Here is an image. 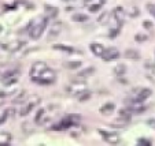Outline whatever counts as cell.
I'll return each instance as SVG.
<instances>
[{"mask_svg": "<svg viewBox=\"0 0 155 146\" xmlns=\"http://www.w3.org/2000/svg\"><path fill=\"white\" fill-rule=\"evenodd\" d=\"M30 77H32L33 82L39 83V85H51L56 79L55 71L48 67L44 62L33 63L32 68H30Z\"/></svg>", "mask_w": 155, "mask_h": 146, "instance_id": "6da1fadb", "label": "cell"}, {"mask_svg": "<svg viewBox=\"0 0 155 146\" xmlns=\"http://www.w3.org/2000/svg\"><path fill=\"white\" fill-rule=\"evenodd\" d=\"M40 101H41V100H40V97H37V96L36 97H32V100H30V101H29V103L21 109V112H19L21 116H26L28 113H30V112H32V111L40 104Z\"/></svg>", "mask_w": 155, "mask_h": 146, "instance_id": "7a4b0ae2", "label": "cell"}, {"mask_svg": "<svg viewBox=\"0 0 155 146\" xmlns=\"http://www.w3.org/2000/svg\"><path fill=\"white\" fill-rule=\"evenodd\" d=\"M99 133L103 135L104 141L110 145H118L121 142V138H119V135H117L116 133H107L106 130H99Z\"/></svg>", "mask_w": 155, "mask_h": 146, "instance_id": "3957f363", "label": "cell"}, {"mask_svg": "<svg viewBox=\"0 0 155 146\" xmlns=\"http://www.w3.org/2000/svg\"><path fill=\"white\" fill-rule=\"evenodd\" d=\"M45 26H47V19L43 21V22H40L39 25H34V28L30 30V37L33 40H37L40 37L43 36L44 30H45Z\"/></svg>", "mask_w": 155, "mask_h": 146, "instance_id": "277c9868", "label": "cell"}, {"mask_svg": "<svg viewBox=\"0 0 155 146\" xmlns=\"http://www.w3.org/2000/svg\"><path fill=\"white\" fill-rule=\"evenodd\" d=\"M119 57V51L117 48H108V49H104L103 53H102V59L104 62H111V60H116Z\"/></svg>", "mask_w": 155, "mask_h": 146, "instance_id": "5b68a950", "label": "cell"}, {"mask_svg": "<svg viewBox=\"0 0 155 146\" xmlns=\"http://www.w3.org/2000/svg\"><path fill=\"white\" fill-rule=\"evenodd\" d=\"M151 94H152L151 89H141V90H139V93H137V96H136L135 99H132V104L144 103Z\"/></svg>", "mask_w": 155, "mask_h": 146, "instance_id": "8992f818", "label": "cell"}, {"mask_svg": "<svg viewBox=\"0 0 155 146\" xmlns=\"http://www.w3.org/2000/svg\"><path fill=\"white\" fill-rule=\"evenodd\" d=\"M1 79H3V83L4 85H12V83H15L17 81H18V71L17 70H12V71L7 72V74H4L3 77H1Z\"/></svg>", "mask_w": 155, "mask_h": 146, "instance_id": "52a82bcc", "label": "cell"}, {"mask_svg": "<svg viewBox=\"0 0 155 146\" xmlns=\"http://www.w3.org/2000/svg\"><path fill=\"white\" fill-rule=\"evenodd\" d=\"M114 109H116L114 103H107V104H104V105L100 107V113L103 115V116H110V115L114 112Z\"/></svg>", "mask_w": 155, "mask_h": 146, "instance_id": "ba28073f", "label": "cell"}, {"mask_svg": "<svg viewBox=\"0 0 155 146\" xmlns=\"http://www.w3.org/2000/svg\"><path fill=\"white\" fill-rule=\"evenodd\" d=\"M95 72V68L93 67H88V68H85V70H83L81 72H78V78L76 79V81H78V82H81V81H84V79H87L88 77H91L92 74Z\"/></svg>", "mask_w": 155, "mask_h": 146, "instance_id": "9c48e42d", "label": "cell"}, {"mask_svg": "<svg viewBox=\"0 0 155 146\" xmlns=\"http://www.w3.org/2000/svg\"><path fill=\"white\" fill-rule=\"evenodd\" d=\"M91 51L93 55L96 56H102V53H103L104 48L102 47V44H98V43H92L91 44Z\"/></svg>", "mask_w": 155, "mask_h": 146, "instance_id": "30bf717a", "label": "cell"}, {"mask_svg": "<svg viewBox=\"0 0 155 146\" xmlns=\"http://www.w3.org/2000/svg\"><path fill=\"white\" fill-rule=\"evenodd\" d=\"M113 16L116 18V21L118 22V23H122V21H123V8L117 7L116 10L113 11Z\"/></svg>", "mask_w": 155, "mask_h": 146, "instance_id": "8fae6325", "label": "cell"}, {"mask_svg": "<svg viewBox=\"0 0 155 146\" xmlns=\"http://www.w3.org/2000/svg\"><path fill=\"white\" fill-rule=\"evenodd\" d=\"M45 15L47 18H55L58 15V8L56 7H51V6H45Z\"/></svg>", "mask_w": 155, "mask_h": 146, "instance_id": "7c38bea8", "label": "cell"}, {"mask_svg": "<svg viewBox=\"0 0 155 146\" xmlns=\"http://www.w3.org/2000/svg\"><path fill=\"white\" fill-rule=\"evenodd\" d=\"M132 113H133V109H132V108H123V109L119 111V116L122 119H125V120H128V122H129Z\"/></svg>", "mask_w": 155, "mask_h": 146, "instance_id": "4fadbf2b", "label": "cell"}, {"mask_svg": "<svg viewBox=\"0 0 155 146\" xmlns=\"http://www.w3.org/2000/svg\"><path fill=\"white\" fill-rule=\"evenodd\" d=\"M125 57L126 59H133V60H137L140 59V55H139V52L135 51V49H128V51H125Z\"/></svg>", "mask_w": 155, "mask_h": 146, "instance_id": "5bb4252c", "label": "cell"}, {"mask_svg": "<svg viewBox=\"0 0 155 146\" xmlns=\"http://www.w3.org/2000/svg\"><path fill=\"white\" fill-rule=\"evenodd\" d=\"M77 99H78V101H81V103H84V101H88V100L91 99V91H80V93H77Z\"/></svg>", "mask_w": 155, "mask_h": 146, "instance_id": "9a60e30c", "label": "cell"}, {"mask_svg": "<svg viewBox=\"0 0 155 146\" xmlns=\"http://www.w3.org/2000/svg\"><path fill=\"white\" fill-rule=\"evenodd\" d=\"M126 72V66L125 64H118L114 67V74L116 75H122Z\"/></svg>", "mask_w": 155, "mask_h": 146, "instance_id": "2e32d148", "label": "cell"}, {"mask_svg": "<svg viewBox=\"0 0 155 146\" xmlns=\"http://www.w3.org/2000/svg\"><path fill=\"white\" fill-rule=\"evenodd\" d=\"M54 49H58V51H63L66 52V53H72V52H74V49H73L72 47H66V45H54Z\"/></svg>", "mask_w": 155, "mask_h": 146, "instance_id": "e0dca14e", "label": "cell"}, {"mask_svg": "<svg viewBox=\"0 0 155 146\" xmlns=\"http://www.w3.org/2000/svg\"><path fill=\"white\" fill-rule=\"evenodd\" d=\"M65 66H66V68H69V70H76V68H78L80 66H81V62H80V60H76V62H67Z\"/></svg>", "mask_w": 155, "mask_h": 146, "instance_id": "ac0fdd59", "label": "cell"}, {"mask_svg": "<svg viewBox=\"0 0 155 146\" xmlns=\"http://www.w3.org/2000/svg\"><path fill=\"white\" fill-rule=\"evenodd\" d=\"M110 16H111V14H110V12H107V11L103 12V14L99 16L98 22H99V23H102V25H106V23H107V19L110 18Z\"/></svg>", "mask_w": 155, "mask_h": 146, "instance_id": "d6986e66", "label": "cell"}, {"mask_svg": "<svg viewBox=\"0 0 155 146\" xmlns=\"http://www.w3.org/2000/svg\"><path fill=\"white\" fill-rule=\"evenodd\" d=\"M73 21L74 22H87L88 15H85V14H76V15H73Z\"/></svg>", "mask_w": 155, "mask_h": 146, "instance_id": "ffe728a7", "label": "cell"}, {"mask_svg": "<svg viewBox=\"0 0 155 146\" xmlns=\"http://www.w3.org/2000/svg\"><path fill=\"white\" fill-rule=\"evenodd\" d=\"M102 6H103V1L96 3V4H89V6H88V8H89V11H91V12H98L100 8H102Z\"/></svg>", "mask_w": 155, "mask_h": 146, "instance_id": "44dd1931", "label": "cell"}, {"mask_svg": "<svg viewBox=\"0 0 155 146\" xmlns=\"http://www.w3.org/2000/svg\"><path fill=\"white\" fill-rule=\"evenodd\" d=\"M44 115H45V109H39V111H37L36 118H34V122H36V123H41Z\"/></svg>", "mask_w": 155, "mask_h": 146, "instance_id": "7402d4cb", "label": "cell"}, {"mask_svg": "<svg viewBox=\"0 0 155 146\" xmlns=\"http://www.w3.org/2000/svg\"><path fill=\"white\" fill-rule=\"evenodd\" d=\"M25 41H18V43H15V45H12L11 48H10V49H11L12 52H17L18 51V49H21V48H24L25 47Z\"/></svg>", "mask_w": 155, "mask_h": 146, "instance_id": "603a6c76", "label": "cell"}, {"mask_svg": "<svg viewBox=\"0 0 155 146\" xmlns=\"http://www.w3.org/2000/svg\"><path fill=\"white\" fill-rule=\"evenodd\" d=\"M147 38H148V37L146 36V34H141V33H137V34L135 36V40L137 41V43H144Z\"/></svg>", "mask_w": 155, "mask_h": 146, "instance_id": "cb8c5ba5", "label": "cell"}, {"mask_svg": "<svg viewBox=\"0 0 155 146\" xmlns=\"http://www.w3.org/2000/svg\"><path fill=\"white\" fill-rule=\"evenodd\" d=\"M147 10H148V12L155 18V4H151V3L147 4Z\"/></svg>", "mask_w": 155, "mask_h": 146, "instance_id": "d4e9b609", "label": "cell"}, {"mask_svg": "<svg viewBox=\"0 0 155 146\" xmlns=\"http://www.w3.org/2000/svg\"><path fill=\"white\" fill-rule=\"evenodd\" d=\"M139 14H140V12H139V8H137V7H132L131 8V12H129V15H131V16H135V18H136V16H139Z\"/></svg>", "mask_w": 155, "mask_h": 146, "instance_id": "484cf974", "label": "cell"}, {"mask_svg": "<svg viewBox=\"0 0 155 146\" xmlns=\"http://www.w3.org/2000/svg\"><path fill=\"white\" fill-rule=\"evenodd\" d=\"M137 145H140V146H143V145H146V146H150V145H151V142H150V141H148V139L140 138L139 141H137Z\"/></svg>", "mask_w": 155, "mask_h": 146, "instance_id": "4316f807", "label": "cell"}, {"mask_svg": "<svg viewBox=\"0 0 155 146\" xmlns=\"http://www.w3.org/2000/svg\"><path fill=\"white\" fill-rule=\"evenodd\" d=\"M24 101H25V93H24V94H21V96H18V97H17L12 103H14V104H21V103H24Z\"/></svg>", "mask_w": 155, "mask_h": 146, "instance_id": "83f0119b", "label": "cell"}, {"mask_svg": "<svg viewBox=\"0 0 155 146\" xmlns=\"http://www.w3.org/2000/svg\"><path fill=\"white\" fill-rule=\"evenodd\" d=\"M118 32H119V28H116V29H113V30H110V37L118 36Z\"/></svg>", "mask_w": 155, "mask_h": 146, "instance_id": "f1b7e54d", "label": "cell"}, {"mask_svg": "<svg viewBox=\"0 0 155 146\" xmlns=\"http://www.w3.org/2000/svg\"><path fill=\"white\" fill-rule=\"evenodd\" d=\"M58 34H59V29H54V30H51V34H50V36H48V38H52V37H55V36H58Z\"/></svg>", "mask_w": 155, "mask_h": 146, "instance_id": "f546056e", "label": "cell"}, {"mask_svg": "<svg viewBox=\"0 0 155 146\" xmlns=\"http://www.w3.org/2000/svg\"><path fill=\"white\" fill-rule=\"evenodd\" d=\"M143 26L146 29H151L152 28V23L150 22V21H144V23H143Z\"/></svg>", "mask_w": 155, "mask_h": 146, "instance_id": "4dcf8cb0", "label": "cell"}, {"mask_svg": "<svg viewBox=\"0 0 155 146\" xmlns=\"http://www.w3.org/2000/svg\"><path fill=\"white\" fill-rule=\"evenodd\" d=\"M148 124L151 127H155V119H150V120H148Z\"/></svg>", "mask_w": 155, "mask_h": 146, "instance_id": "1f68e13d", "label": "cell"}, {"mask_svg": "<svg viewBox=\"0 0 155 146\" xmlns=\"http://www.w3.org/2000/svg\"><path fill=\"white\" fill-rule=\"evenodd\" d=\"M4 96V93H1V91H0V99H1V97H3Z\"/></svg>", "mask_w": 155, "mask_h": 146, "instance_id": "d6a6232c", "label": "cell"}, {"mask_svg": "<svg viewBox=\"0 0 155 146\" xmlns=\"http://www.w3.org/2000/svg\"><path fill=\"white\" fill-rule=\"evenodd\" d=\"M1 30H3V28H1V25H0V33H1Z\"/></svg>", "mask_w": 155, "mask_h": 146, "instance_id": "836d02e7", "label": "cell"}]
</instances>
